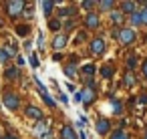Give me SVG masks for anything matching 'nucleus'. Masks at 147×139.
I'll use <instances>...</instances> for the list:
<instances>
[{"mask_svg":"<svg viewBox=\"0 0 147 139\" xmlns=\"http://www.w3.org/2000/svg\"><path fill=\"white\" fill-rule=\"evenodd\" d=\"M117 36H119V43L121 45H131V43H135V38H137V34H135V30L133 28H121L119 32H117Z\"/></svg>","mask_w":147,"mask_h":139,"instance_id":"1","label":"nucleus"},{"mask_svg":"<svg viewBox=\"0 0 147 139\" xmlns=\"http://www.w3.org/2000/svg\"><path fill=\"white\" fill-rule=\"evenodd\" d=\"M18 105H20V101H18V97H16L14 93H6V95H4V107H6V109L16 111Z\"/></svg>","mask_w":147,"mask_h":139,"instance_id":"2","label":"nucleus"},{"mask_svg":"<svg viewBox=\"0 0 147 139\" xmlns=\"http://www.w3.org/2000/svg\"><path fill=\"white\" fill-rule=\"evenodd\" d=\"M6 8H8V14H10V16H18V14L22 12V8H24V2L14 0V2H8V4H6Z\"/></svg>","mask_w":147,"mask_h":139,"instance_id":"3","label":"nucleus"},{"mask_svg":"<svg viewBox=\"0 0 147 139\" xmlns=\"http://www.w3.org/2000/svg\"><path fill=\"white\" fill-rule=\"evenodd\" d=\"M26 117L40 121V119H42V111H40L38 107H32V105H28V107H26Z\"/></svg>","mask_w":147,"mask_h":139,"instance_id":"4","label":"nucleus"},{"mask_svg":"<svg viewBox=\"0 0 147 139\" xmlns=\"http://www.w3.org/2000/svg\"><path fill=\"white\" fill-rule=\"evenodd\" d=\"M109 129H111V123H109L107 119H99V121H97V133H99V135L109 133Z\"/></svg>","mask_w":147,"mask_h":139,"instance_id":"5","label":"nucleus"},{"mask_svg":"<svg viewBox=\"0 0 147 139\" xmlns=\"http://www.w3.org/2000/svg\"><path fill=\"white\" fill-rule=\"evenodd\" d=\"M91 51H93L95 55H101V53L105 51V43H103V38H95V40L91 43Z\"/></svg>","mask_w":147,"mask_h":139,"instance_id":"6","label":"nucleus"},{"mask_svg":"<svg viewBox=\"0 0 147 139\" xmlns=\"http://www.w3.org/2000/svg\"><path fill=\"white\" fill-rule=\"evenodd\" d=\"M47 133H49V123H47V121L36 123V127H34V135H36V137H42V135H47Z\"/></svg>","mask_w":147,"mask_h":139,"instance_id":"7","label":"nucleus"},{"mask_svg":"<svg viewBox=\"0 0 147 139\" xmlns=\"http://www.w3.org/2000/svg\"><path fill=\"white\" fill-rule=\"evenodd\" d=\"M85 24H87L89 28H97V26H99V16H97L95 12L87 14V18H85Z\"/></svg>","mask_w":147,"mask_h":139,"instance_id":"8","label":"nucleus"},{"mask_svg":"<svg viewBox=\"0 0 147 139\" xmlns=\"http://www.w3.org/2000/svg\"><path fill=\"white\" fill-rule=\"evenodd\" d=\"M65 45H67V34H59V36H55V40H53V47H55L57 51L65 49Z\"/></svg>","mask_w":147,"mask_h":139,"instance_id":"9","label":"nucleus"},{"mask_svg":"<svg viewBox=\"0 0 147 139\" xmlns=\"http://www.w3.org/2000/svg\"><path fill=\"white\" fill-rule=\"evenodd\" d=\"M61 135H63V139H77V135H75V131H73L71 125H65L61 129Z\"/></svg>","mask_w":147,"mask_h":139,"instance_id":"10","label":"nucleus"},{"mask_svg":"<svg viewBox=\"0 0 147 139\" xmlns=\"http://www.w3.org/2000/svg\"><path fill=\"white\" fill-rule=\"evenodd\" d=\"M121 8H123V12H129V14H133V12H137V6H135V2H121Z\"/></svg>","mask_w":147,"mask_h":139,"instance_id":"11","label":"nucleus"},{"mask_svg":"<svg viewBox=\"0 0 147 139\" xmlns=\"http://www.w3.org/2000/svg\"><path fill=\"white\" fill-rule=\"evenodd\" d=\"M93 99H95V91L87 89V91L83 93V101H85V105H91V103H93Z\"/></svg>","mask_w":147,"mask_h":139,"instance_id":"12","label":"nucleus"},{"mask_svg":"<svg viewBox=\"0 0 147 139\" xmlns=\"http://www.w3.org/2000/svg\"><path fill=\"white\" fill-rule=\"evenodd\" d=\"M131 24H133V26H137V24H141V12H139V10L131 14Z\"/></svg>","mask_w":147,"mask_h":139,"instance_id":"13","label":"nucleus"},{"mask_svg":"<svg viewBox=\"0 0 147 139\" xmlns=\"http://www.w3.org/2000/svg\"><path fill=\"white\" fill-rule=\"evenodd\" d=\"M49 28H51L53 32H57V30L61 28V20H59V18H53V20L49 22Z\"/></svg>","mask_w":147,"mask_h":139,"instance_id":"14","label":"nucleus"},{"mask_svg":"<svg viewBox=\"0 0 147 139\" xmlns=\"http://www.w3.org/2000/svg\"><path fill=\"white\" fill-rule=\"evenodd\" d=\"M111 139H129V135H127L123 129H119V131H115V133L111 135Z\"/></svg>","mask_w":147,"mask_h":139,"instance_id":"15","label":"nucleus"},{"mask_svg":"<svg viewBox=\"0 0 147 139\" xmlns=\"http://www.w3.org/2000/svg\"><path fill=\"white\" fill-rule=\"evenodd\" d=\"M6 77H8V79H16V77H18V69H16V67L6 69Z\"/></svg>","mask_w":147,"mask_h":139,"instance_id":"16","label":"nucleus"},{"mask_svg":"<svg viewBox=\"0 0 147 139\" xmlns=\"http://www.w3.org/2000/svg\"><path fill=\"white\" fill-rule=\"evenodd\" d=\"M53 6H55V2H42V8H45L42 12H45V14L49 16V14L53 12Z\"/></svg>","mask_w":147,"mask_h":139,"instance_id":"17","label":"nucleus"},{"mask_svg":"<svg viewBox=\"0 0 147 139\" xmlns=\"http://www.w3.org/2000/svg\"><path fill=\"white\" fill-rule=\"evenodd\" d=\"M65 73H67V77H75L77 75V67L75 65H69V67H65Z\"/></svg>","mask_w":147,"mask_h":139,"instance_id":"18","label":"nucleus"},{"mask_svg":"<svg viewBox=\"0 0 147 139\" xmlns=\"http://www.w3.org/2000/svg\"><path fill=\"white\" fill-rule=\"evenodd\" d=\"M127 67H129V71H133V69L137 67V57H133V55H131V57H129V61H127Z\"/></svg>","mask_w":147,"mask_h":139,"instance_id":"19","label":"nucleus"},{"mask_svg":"<svg viewBox=\"0 0 147 139\" xmlns=\"http://www.w3.org/2000/svg\"><path fill=\"white\" fill-rule=\"evenodd\" d=\"M83 73H85L87 77H93V73H95V67H93V65H85V67H83Z\"/></svg>","mask_w":147,"mask_h":139,"instance_id":"20","label":"nucleus"},{"mask_svg":"<svg viewBox=\"0 0 147 139\" xmlns=\"http://www.w3.org/2000/svg\"><path fill=\"white\" fill-rule=\"evenodd\" d=\"M99 6H101V8H103V10H111V8H113V6H115V2H111V0H105V2H101V4H99Z\"/></svg>","mask_w":147,"mask_h":139,"instance_id":"21","label":"nucleus"},{"mask_svg":"<svg viewBox=\"0 0 147 139\" xmlns=\"http://www.w3.org/2000/svg\"><path fill=\"white\" fill-rule=\"evenodd\" d=\"M111 18H113V22H121V20H123V14H121V12H117V10H113Z\"/></svg>","mask_w":147,"mask_h":139,"instance_id":"22","label":"nucleus"},{"mask_svg":"<svg viewBox=\"0 0 147 139\" xmlns=\"http://www.w3.org/2000/svg\"><path fill=\"white\" fill-rule=\"evenodd\" d=\"M26 32H28V26H26V24H20V26L16 28V34H20V36H24Z\"/></svg>","mask_w":147,"mask_h":139,"instance_id":"23","label":"nucleus"},{"mask_svg":"<svg viewBox=\"0 0 147 139\" xmlns=\"http://www.w3.org/2000/svg\"><path fill=\"white\" fill-rule=\"evenodd\" d=\"M111 73H113V69H111V67H103V69H101V75H103L105 79H109V77H111Z\"/></svg>","mask_w":147,"mask_h":139,"instance_id":"24","label":"nucleus"},{"mask_svg":"<svg viewBox=\"0 0 147 139\" xmlns=\"http://www.w3.org/2000/svg\"><path fill=\"white\" fill-rule=\"evenodd\" d=\"M73 12H75V8H63V10H59L61 16H69V14H73Z\"/></svg>","mask_w":147,"mask_h":139,"instance_id":"25","label":"nucleus"},{"mask_svg":"<svg viewBox=\"0 0 147 139\" xmlns=\"http://www.w3.org/2000/svg\"><path fill=\"white\" fill-rule=\"evenodd\" d=\"M42 99L47 101V105H49V107H55V101H53V99L49 97V93H42Z\"/></svg>","mask_w":147,"mask_h":139,"instance_id":"26","label":"nucleus"},{"mask_svg":"<svg viewBox=\"0 0 147 139\" xmlns=\"http://www.w3.org/2000/svg\"><path fill=\"white\" fill-rule=\"evenodd\" d=\"M6 53H4V49H0V65H2V63H6Z\"/></svg>","mask_w":147,"mask_h":139,"instance_id":"27","label":"nucleus"},{"mask_svg":"<svg viewBox=\"0 0 147 139\" xmlns=\"http://www.w3.org/2000/svg\"><path fill=\"white\" fill-rule=\"evenodd\" d=\"M125 85H127V87H131V85H133V75H131V73L125 77Z\"/></svg>","mask_w":147,"mask_h":139,"instance_id":"28","label":"nucleus"},{"mask_svg":"<svg viewBox=\"0 0 147 139\" xmlns=\"http://www.w3.org/2000/svg\"><path fill=\"white\" fill-rule=\"evenodd\" d=\"M139 12H141V22L147 24V8H145V10H139Z\"/></svg>","mask_w":147,"mask_h":139,"instance_id":"29","label":"nucleus"},{"mask_svg":"<svg viewBox=\"0 0 147 139\" xmlns=\"http://www.w3.org/2000/svg\"><path fill=\"white\" fill-rule=\"evenodd\" d=\"M30 65H32L34 69L38 67V61H36V57H34V55H30Z\"/></svg>","mask_w":147,"mask_h":139,"instance_id":"30","label":"nucleus"},{"mask_svg":"<svg viewBox=\"0 0 147 139\" xmlns=\"http://www.w3.org/2000/svg\"><path fill=\"white\" fill-rule=\"evenodd\" d=\"M65 28H67V30H73V28H75V22H73V20H69V22L65 24Z\"/></svg>","mask_w":147,"mask_h":139,"instance_id":"31","label":"nucleus"},{"mask_svg":"<svg viewBox=\"0 0 147 139\" xmlns=\"http://www.w3.org/2000/svg\"><path fill=\"white\" fill-rule=\"evenodd\" d=\"M81 6H83V8H93V6H95V2H83Z\"/></svg>","mask_w":147,"mask_h":139,"instance_id":"32","label":"nucleus"},{"mask_svg":"<svg viewBox=\"0 0 147 139\" xmlns=\"http://www.w3.org/2000/svg\"><path fill=\"white\" fill-rule=\"evenodd\" d=\"M143 75H145V79H147V59L143 61Z\"/></svg>","mask_w":147,"mask_h":139,"instance_id":"33","label":"nucleus"},{"mask_svg":"<svg viewBox=\"0 0 147 139\" xmlns=\"http://www.w3.org/2000/svg\"><path fill=\"white\" fill-rule=\"evenodd\" d=\"M16 63H18V67H22V65H24V57H18V61H16Z\"/></svg>","mask_w":147,"mask_h":139,"instance_id":"34","label":"nucleus"},{"mask_svg":"<svg viewBox=\"0 0 147 139\" xmlns=\"http://www.w3.org/2000/svg\"><path fill=\"white\" fill-rule=\"evenodd\" d=\"M40 139H53V135H51V133H47V135H42Z\"/></svg>","mask_w":147,"mask_h":139,"instance_id":"35","label":"nucleus"},{"mask_svg":"<svg viewBox=\"0 0 147 139\" xmlns=\"http://www.w3.org/2000/svg\"><path fill=\"white\" fill-rule=\"evenodd\" d=\"M79 139H87V135H85V133H81V135H79Z\"/></svg>","mask_w":147,"mask_h":139,"instance_id":"36","label":"nucleus"},{"mask_svg":"<svg viewBox=\"0 0 147 139\" xmlns=\"http://www.w3.org/2000/svg\"><path fill=\"white\" fill-rule=\"evenodd\" d=\"M4 139H14V137H10V135H8V137H4Z\"/></svg>","mask_w":147,"mask_h":139,"instance_id":"37","label":"nucleus"},{"mask_svg":"<svg viewBox=\"0 0 147 139\" xmlns=\"http://www.w3.org/2000/svg\"><path fill=\"white\" fill-rule=\"evenodd\" d=\"M145 139H147V137H145Z\"/></svg>","mask_w":147,"mask_h":139,"instance_id":"38","label":"nucleus"}]
</instances>
